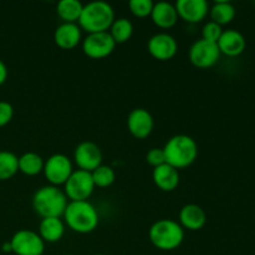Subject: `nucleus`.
I'll use <instances>...</instances> for the list:
<instances>
[{
	"instance_id": "f257e3e1",
	"label": "nucleus",
	"mask_w": 255,
	"mask_h": 255,
	"mask_svg": "<svg viewBox=\"0 0 255 255\" xmlns=\"http://www.w3.org/2000/svg\"><path fill=\"white\" fill-rule=\"evenodd\" d=\"M163 152L166 163L178 171L187 168L196 162L198 157V146L191 136L176 134L167 141Z\"/></svg>"
},
{
	"instance_id": "f03ea898",
	"label": "nucleus",
	"mask_w": 255,
	"mask_h": 255,
	"mask_svg": "<svg viewBox=\"0 0 255 255\" xmlns=\"http://www.w3.org/2000/svg\"><path fill=\"white\" fill-rule=\"evenodd\" d=\"M66 194L59 187L49 186L41 187L32 196V209L41 218L64 216L65 209L69 204Z\"/></svg>"
},
{
	"instance_id": "7ed1b4c3",
	"label": "nucleus",
	"mask_w": 255,
	"mask_h": 255,
	"mask_svg": "<svg viewBox=\"0 0 255 255\" xmlns=\"http://www.w3.org/2000/svg\"><path fill=\"white\" fill-rule=\"evenodd\" d=\"M65 223L75 233L89 234L99 226L97 209L89 201L69 202L64 213Z\"/></svg>"
},
{
	"instance_id": "20e7f679",
	"label": "nucleus",
	"mask_w": 255,
	"mask_h": 255,
	"mask_svg": "<svg viewBox=\"0 0 255 255\" xmlns=\"http://www.w3.org/2000/svg\"><path fill=\"white\" fill-rule=\"evenodd\" d=\"M114 20V7L109 2L97 0L84 5L81 16L79 19V26L87 34L105 32L110 29Z\"/></svg>"
},
{
	"instance_id": "39448f33",
	"label": "nucleus",
	"mask_w": 255,
	"mask_h": 255,
	"mask_svg": "<svg viewBox=\"0 0 255 255\" xmlns=\"http://www.w3.org/2000/svg\"><path fill=\"white\" fill-rule=\"evenodd\" d=\"M148 237L159 251H174L183 243L184 229L173 219H159L151 226Z\"/></svg>"
},
{
	"instance_id": "423d86ee",
	"label": "nucleus",
	"mask_w": 255,
	"mask_h": 255,
	"mask_svg": "<svg viewBox=\"0 0 255 255\" xmlns=\"http://www.w3.org/2000/svg\"><path fill=\"white\" fill-rule=\"evenodd\" d=\"M64 187V192L70 202L87 201L96 188L91 173L81 169L72 172Z\"/></svg>"
},
{
	"instance_id": "0eeeda50",
	"label": "nucleus",
	"mask_w": 255,
	"mask_h": 255,
	"mask_svg": "<svg viewBox=\"0 0 255 255\" xmlns=\"http://www.w3.org/2000/svg\"><path fill=\"white\" fill-rule=\"evenodd\" d=\"M44 174L51 186H64L74 172L71 159L62 153H55L45 161Z\"/></svg>"
},
{
	"instance_id": "6e6552de",
	"label": "nucleus",
	"mask_w": 255,
	"mask_h": 255,
	"mask_svg": "<svg viewBox=\"0 0 255 255\" xmlns=\"http://www.w3.org/2000/svg\"><path fill=\"white\" fill-rule=\"evenodd\" d=\"M10 246L16 255H42L45 251V242L37 232L30 229L17 231L10 239Z\"/></svg>"
},
{
	"instance_id": "1a4fd4ad",
	"label": "nucleus",
	"mask_w": 255,
	"mask_h": 255,
	"mask_svg": "<svg viewBox=\"0 0 255 255\" xmlns=\"http://www.w3.org/2000/svg\"><path fill=\"white\" fill-rule=\"evenodd\" d=\"M188 56L193 66L198 69H208L219 61L221 51L216 42L199 39L192 44Z\"/></svg>"
},
{
	"instance_id": "9d476101",
	"label": "nucleus",
	"mask_w": 255,
	"mask_h": 255,
	"mask_svg": "<svg viewBox=\"0 0 255 255\" xmlns=\"http://www.w3.org/2000/svg\"><path fill=\"white\" fill-rule=\"evenodd\" d=\"M116 47V42L109 34L105 32H95V34H87L82 41V51L87 57L94 60L105 59L114 52Z\"/></svg>"
},
{
	"instance_id": "9b49d317",
	"label": "nucleus",
	"mask_w": 255,
	"mask_h": 255,
	"mask_svg": "<svg viewBox=\"0 0 255 255\" xmlns=\"http://www.w3.org/2000/svg\"><path fill=\"white\" fill-rule=\"evenodd\" d=\"M149 55L158 61H168L176 56L178 51L177 40L167 32H158L151 36L147 42Z\"/></svg>"
},
{
	"instance_id": "f8f14e48",
	"label": "nucleus",
	"mask_w": 255,
	"mask_h": 255,
	"mask_svg": "<svg viewBox=\"0 0 255 255\" xmlns=\"http://www.w3.org/2000/svg\"><path fill=\"white\" fill-rule=\"evenodd\" d=\"M74 161L79 169L91 173L102 164V152L100 147L94 142H81L75 148Z\"/></svg>"
},
{
	"instance_id": "ddd939ff",
	"label": "nucleus",
	"mask_w": 255,
	"mask_h": 255,
	"mask_svg": "<svg viewBox=\"0 0 255 255\" xmlns=\"http://www.w3.org/2000/svg\"><path fill=\"white\" fill-rule=\"evenodd\" d=\"M127 128L137 139L147 138L154 128L153 116L141 107L133 109L127 117Z\"/></svg>"
},
{
	"instance_id": "4468645a",
	"label": "nucleus",
	"mask_w": 255,
	"mask_h": 255,
	"mask_svg": "<svg viewBox=\"0 0 255 255\" xmlns=\"http://www.w3.org/2000/svg\"><path fill=\"white\" fill-rule=\"evenodd\" d=\"M174 6L179 19L189 24L203 21L209 14V4L207 0H178Z\"/></svg>"
},
{
	"instance_id": "2eb2a0df",
	"label": "nucleus",
	"mask_w": 255,
	"mask_h": 255,
	"mask_svg": "<svg viewBox=\"0 0 255 255\" xmlns=\"http://www.w3.org/2000/svg\"><path fill=\"white\" fill-rule=\"evenodd\" d=\"M217 45H218L221 55L223 54L226 56L236 57L244 52L247 46V40L244 35L238 30L228 29L224 30Z\"/></svg>"
},
{
	"instance_id": "dca6fc26",
	"label": "nucleus",
	"mask_w": 255,
	"mask_h": 255,
	"mask_svg": "<svg viewBox=\"0 0 255 255\" xmlns=\"http://www.w3.org/2000/svg\"><path fill=\"white\" fill-rule=\"evenodd\" d=\"M81 27L72 22H62L54 32V41L60 49H75L81 42Z\"/></svg>"
},
{
	"instance_id": "f3484780",
	"label": "nucleus",
	"mask_w": 255,
	"mask_h": 255,
	"mask_svg": "<svg viewBox=\"0 0 255 255\" xmlns=\"http://www.w3.org/2000/svg\"><path fill=\"white\" fill-rule=\"evenodd\" d=\"M207 223V214L202 207L197 204H186L179 212V224L183 229L196 232L203 228Z\"/></svg>"
},
{
	"instance_id": "a211bd4d",
	"label": "nucleus",
	"mask_w": 255,
	"mask_h": 255,
	"mask_svg": "<svg viewBox=\"0 0 255 255\" xmlns=\"http://www.w3.org/2000/svg\"><path fill=\"white\" fill-rule=\"evenodd\" d=\"M151 19L153 24L161 29H171L177 24L179 17L173 4L167 1H158L153 5Z\"/></svg>"
},
{
	"instance_id": "6ab92c4d",
	"label": "nucleus",
	"mask_w": 255,
	"mask_h": 255,
	"mask_svg": "<svg viewBox=\"0 0 255 255\" xmlns=\"http://www.w3.org/2000/svg\"><path fill=\"white\" fill-rule=\"evenodd\" d=\"M152 179H153V183L156 184L157 188L163 192H172L178 187L179 173L176 168L164 163L153 168Z\"/></svg>"
},
{
	"instance_id": "aec40b11",
	"label": "nucleus",
	"mask_w": 255,
	"mask_h": 255,
	"mask_svg": "<svg viewBox=\"0 0 255 255\" xmlns=\"http://www.w3.org/2000/svg\"><path fill=\"white\" fill-rule=\"evenodd\" d=\"M45 243H56L64 237L65 223L61 218L52 217V218H42L39 224L37 232Z\"/></svg>"
},
{
	"instance_id": "412c9836",
	"label": "nucleus",
	"mask_w": 255,
	"mask_h": 255,
	"mask_svg": "<svg viewBox=\"0 0 255 255\" xmlns=\"http://www.w3.org/2000/svg\"><path fill=\"white\" fill-rule=\"evenodd\" d=\"M236 12L234 5L227 0L216 1L212 5V7H209V15H211L212 21L217 22L221 26L233 21L236 17Z\"/></svg>"
},
{
	"instance_id": "4be33fe9",
	"label": "nucleus",
	"mask_w": 255,
	"mask_h": 255,
	"mask_svg": "<svg viewBox=\"0 0 255 255\" xmlns=\"http://www.w3.org/2000/svg\"><path fill=\"white\" fill-rule=\"evenodd\" d=\"M19 171L25 176H37L44 171L45 161L36 152H26L19 157Z\"/></svg>"
},
{
	"instance_id": "5701e85b",
	"label": "nucleus",
	"mask_w": 255,
	"mask_h": 255,
	"mask_svg": "<svg viewBox=\"0 0 255 255\" xmlns=\"http://www.w3.org/2000/svg\"><path fill=\"white\" fill-rule=\"evenodd\" d=\"M84 5L79 0H61L57 2L56 12L64 22H79Z\"/></svg>"
},
{
	"instance_id": "b1692460",
	"label": "nucleus",
	"mask_w": 255,
	"mask_h": 255,
	"mask_svg": "<svg viewBox=\"0 0 255 255\" xmlns=\"http://www.w3.org/2000/svg\"><path fill=\"white\" fill-rule=\"evenodd\" d=\"M109 30V34L111 35L116 45L125 44L131 39L132 34H133V24L126 17H120V19L114 20Z\"/></svg>"
},
{
	"instance_id": "393cba45",
	"label": "nucleus",
	"mask_w": 255,
	"mask_h": 255,
	"mask_svg": "<svg viewBox=\"0 0 255 255\" xmlns=\"http://www.w3.org/2000/svg\"><path fill=\"white\" fill-rule=\"evenodd\" d=\"M19 157L10 151H0V181H7L19 172Z\"/></svg>"
},
{
	"instance_id": "a878e982",
	"label": "nucleus",
	"mask_w": 255,
	"mask_h": 255,
	"mask_svg": "<svg viewBox=\"0 0 255 255\" xmlns=\"http://www.w3.org/2000/svg\"><path fill=\"white\" fill-rule=\"evenodd\" d=\"M92 181H94L95 187L99 188H107V187L112 186L116 181V172L111 166H106V164H101L97 167L95 171L91 172Z\"/></svg>"
},
{
	"instance_id": "bb28decb",
	"label": "nucleus",
	"mask_w": 255,
	"mask_h": 255,
	"mask_svg": "<svg viewBox=\"0 0 255 255\" xmlns=\"http://www.w3.org/2000/svg\"><path fill=\"white\" fill-rule=\"evenodd\" d=\"M153 5L154 2L151 0H131L128 2L129 10L137 17L151 16Z\"/></svg>"
},
{
	"instance_id": "cd10ccee",
	"label": "nucleus",
	"mask_w": 255,
	"mask_h": 255,
	"mask_svg": "<svg viewBox=\"0 0 255 255\" xmlns=\"http://www.w3.org/2000/svg\"><path fill=\"white\" fill-rule=\"evenodd\" d=\"M223 27L221 25H218L214 21H208L204 24L203 29H202V39L207 40V41L211 42H218L219 37L223 34Z\"/></svg>"
},
{
	"instance_id": "c85d7f7f",
	"label": "nucleus",
	"mask_w": 255,
	"mask_h": 255,
	"mask_svg": "<svg viewBox=\"0 0 255 255\" xmlns=\"http://www.w3.org/2000/svg\"><path fill=\"white\" fill-rule=\"evenodd\" d=\"M146 162L149 164V166L153 167V168L166 163V157H164L163 148L154 147V148L149 149L146 154Z\"/></svg>"
},
{
	"instance_id": "c756f323",
	"label": "nucleus",
	"mask_w": 255,
	"mask_h": 255,
	"mask_svg": "<svg viewBox=\"0 0 255 255\" xmlns=\"http://www.w3.org/2000/svg\"><path fill=\"white\" fill-rule=\"evenodd\" d=\"M14 116V109L11 104L6 101H0V127H4L9 124Z\"/></svg>"
},
{
	"instance_id": "7c9ffc66",
	"label": "nucleus",
	"mask_w": 255,
	"mask_h": 255,
	"mask_svg": "<svg viewBox=\"0 0 255 255\" xmlns=\"http://www.w3.org/2000/svg\"><path fill=\"white\" fill-rule=\"evenodd\" d=\"M7 79V67L2 60H0V86L6 81Z\"/></svg>"
},
{
	"instance_id": "2f4dec72",
	"label": "nucleus",
	"mask_w": 255,
	"mask_h": 255,
	"mask_svg": "<svg viewBox=\"0 0 255 255\" xmlns=\"http://www.w3.org/2000/svg\"><path fill=\"white\" fill-rule=\"evenodd\" d=\"M2 252H5V253H9V252H11V246H10V242L9 243H5L4 246H2Z\"/></svg>"
},
{
	"instance_id": "473e14b6",
	"label": "nucleus",
	"mask_w": 255,
	"mask_h": 255,
	"mask_svg": "<svg viewBox=\"0 0 255 255\" xmlns=\"http://www.w3.org/2000/svg\"><path fill=\"white\" fill-rule=\"evenodd\" d=\"M94 255H104V254H94Z\"/></svg>"
}]
</instances>
